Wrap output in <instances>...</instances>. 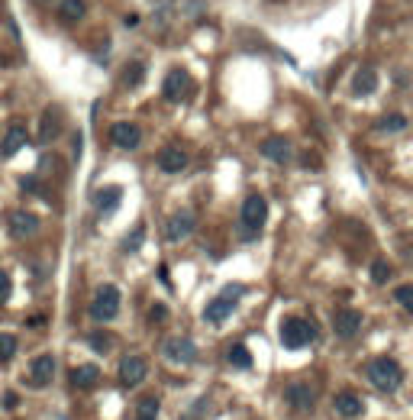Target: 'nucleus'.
I'll return each mask as SVG.
<instances>
[{
	"instance_id": "nucleus-1",
	"label": "nucleus",
	"mask_w": 413,
	"mask_h": 420,
	"mask_svg": "<svg viewBox=\"0 0 413 420\" xmlns=\"http://www.w3.org/2000/svg\"><path fill=\"white\" fill-rule=\"evenodd\" d=\"M368 378L375 382V388H381V392H397L400 385H404V372H400V365L394 362V359L387 356H378L368 362Z\"/></svg>"
},
{
	"instance_id": "nucleus-2",
	"label": "nucleus",
	"mask_w": 413,
	"mask_h": 420,
	"mask_svg": "<svg viewBox=\"0 0 413 420\" xmlns=\"http://www.w3.org/2000/svg\"><path fill=\"white\" fill-rule=\"evenodd\" d=\"M313 340H316V327L310 320H304V317L281 320V343H284V350H304Z\"/></svg>"
},
{
	"instance_id": "nucleus-3",
	"label": "nucleus",
	"mask_w": 413,
	"mask_h": 420,
	"mask_svg": "<svg viewBox=\"0 0 413 420\" xmlns=\"http://www.w3.org/2000/svg\"><path fill=\"white\" fill-rule=\"evenodd\" d=\"M239 220H242L245 239H252L255 233L265 226V220H268V201L262 194H249L242 201V214H239Z\"/></svg>"
},
{
	"instance_id": "nucleus-4",
	"label": "nucleus",
	"mask_w": 413,
	"mask_h": 420,
	"mask_svg": "<svg viewBox=\"0 0 413 420\" xmlns=\"http://www.w3.org/2000/svg\"><path fill=\"white\" fill-rule=\"evenodd\" d=\"M117 314H119V288L117 285H100L97 294H94V301H91V317L100 323H107Z\"/></svg>"
},
{
	"instance_id": "nucleus-5",
	"label": "nucleus",
	"mask_w": 413,
	"mask_h": 420,
	"mask_svg": "<svg viewBox=\"0 0 413 420\" xmlns=\"http://www.w3.org/2000/svg\"><path fill=\"white\" fill-rule=\"evenodd\" d=\"M239 294H242V285H230L223 294H220V298H213V301L203 308V320H207V323H223L226 317L232 314V308H236Z\"/></svg>"
},
{
	"instance_id": "nucleus-6",
	"label": "nucleus",
	"mask_w": 413,
	"mask_h": 420,
	"mask_svg": "<svg viewBox=\"0 0 413 420\" xmlns=\"http://www.w3.org/2000/svg\"><path fill=\"white\" fill-rule=\"evenodd\" d=\"M284 401H287V407H291V411L310 414V411H313V404H316V392L307 385V382H294V385L284 388Z\"/></svg>"
},
{
	"instance_id": "nucleus-7",
	"label": "nucleus",
	"mask_w": 413,
	"mask_h": 420,
	"mask_svg": "<svg viewBox=\"0 0 413 420\" xmlns=\"http://www.w3.org/2000/svg\"><path fill=\"white\" fill-rule=\"evenodd\" d=\"M191 75L181 68L168 71V78H165V84H161V91H165V100H171V104H181V100L191 98Z\"/></svg>"
},
{
	"instance_id": "nucleus-8",
	"label": "nucleus",
	"mask_w": 413,
	"mask_h": 420,
	"mask_svg": "<svg viewBox=\"0 0 413 420\" xmlns=\"http://www.w3.org/2000/svg\"><path fill=\"white\" fill-rule=\"evenodd\" d=\"M161 352L178 365H191L197 359V346H194V340H188V336H168L165 346H161Z\"/></svg>"
},
{
	"instance_id": "nucleus-9",
	"label": "nucleus",
	"mask_w": 413,
	"mask_h": 420,
	"mask_svg": "<svg viewBox=\"0 0 413 420\" xmlns=\"http://www.w3.org/2000/svg\"><path fill=\"white\" fill-rule=\"evenodd\" d=\"M7 230L14 239H29L33 233H39V217L29 214V210H14L7 220Z\"/></svg>"
},
{
	"instance_id": "nucleus-10",
	"label": "nucleus",
	"mask_w": 413,
	"mask_h": 420,
	"mask_svg": "<svg viewBox=\"0 0 413 420\" xmlns=\"http://www.w3.org/2000/svg\"><path fill=\"white\" fill-rule=\"evenodd\" d=\"M149 375V362L142 356H127L123 362H119V382L127 388H136L142 385V378Z\"/></svg>"
},
{
	"instance_id": "nucleus-11",
	"label": "nucleus",
	"mask_w": 413,
	"mask_h": 420,
	"mask_svg": "<svg viewBox=\"0 0 413 420\" xmlns=\"http://www.w3.org/2000/svg\"><path fill=\"white\" fill-rule=\"evenodd\" d=\"M197 226V217L191 214V210H178V214H171L168 224H165V236L171 239V243H178V239L191 236Z\"/></svg>"
},
{
	"instance_id": "nucleus-12",
	"label": "nucleus",
	"mask_w": 413,
	"mask_h": 420,
	"mask_svg": "<svg viewBox=\"0 0 413 420\" xmlns=\"http://www.w3.org/2000/svg\"><path fill=\"white\" fill-rule=\"evenodd\" d=\"M333 330H336L339 340H352V336L362 330V314L352 310V308L336 310V314H333Z\"/></svg>"
},
{
	"instance_id": "nucleus-13",
	"label": "nucleus",
	"mask_w": 413,
	"mask_h": 420,
	"mask_svg": "<svg viewBox=\"0 0 413 420\" xmlns=\"http://www.w3.org/2000/svg\"><path fill=\"white\" fill-rule=\"evenodd\" d=\"M110 140L119 149H136L142 142V130L136 123H113L110 126Z\"/></svg>"
},
{
	"instance_id": "nucleus-14",
	"label": "nucleus",
	"mask_w": 413,
	"mask_h": 420,
	"mask_svg": "<svg viewBox=\"0 0 413 420\" xmlns=\"http://www.w3.org/2000/svg\"><path fill=\"white\" fill-rule=\"evenodd\" d=\"M262 155L278 162V165H284V162H291V155H294V146H291V140H284V136H272V140L262 142Z\"/></svg>"
},
{
	"instance_id": "nucleus-15",
	"label": "nucleus",
	"mask_w": 413,
	"mask_h": 420,
	"mask_svg": "<svg viewBox=\"0 0 413 420\" xmlns=\"http://www.w3.org/2000/svg\"><path fill=\"white\" fill-rule=\"evenodd\" d=\"M62 133V110L55 104L45 107V113L39 117V142H52Z\"/></svg>"
},
{
	"instance_id": "nucleus-16",
	"label": "nucleus",
	"mask_w": 413,
	"mask_h": 420,
	"mask_svg": "<svg viewBox=\"0 0 413 420\" xmlns=\"http://www.w3.org/2000/svg\"><path fill=\"white\" fill-rule=\"evenodd\" d=\"M159 168L161 172H168V175H178V172L188 168V155H184L178 146H165V149H159Z\"/></svg>"
},
{
	"instance_id": "nucleus-17",
	"label": "nucleus",
	"mask_w": 413,
	"mask_h": 420,
	"mask_svg": "<svg viewBox=\"0 0 413 420\" xmlns=\"http://www.w3.org/2000/svg\"><path fill=\"white\" fill-rule=\"evenodd\" d=\"M333 407H336L339 417H349V420L365 414V404H362V398H358L355 392H339L336 401H333Z\"/></svg>"
},
{
	"instance_id": "nucleus-18",
	"label": "nucleus",
	"mask_w": 413,
	"mask_h": 420,
	"mask_svg": "<svg viewBox=\"0 0 413 420\" xmlns=\"http://www.w3.org/2000/svg\"><path fill=\"white\" fill-rule=\"evenodd\" d=\"M29 378H33L36 385H49L52 378H55V359L52 356H36L29 362Z\"/></svg>"
},
{
	"instance_id": "nucleus-19",
	"label": "nucleus",
	"mask_w": 413,
	"mask_h": 420,
	"mask_svg": "<svg viewBox=\"0 0 413 420\" xmlns=\"http://www.w3.org/2000/svg\"><path fill=\"white\" fill-rule=\"evenodd\" d=\"M26 140H29L26 126H23V123L10 126V130H7V136H4V142H0V152H4V155L10 159V155H16L23 146H26Z\"/></svg>"
},
{
	"instance_id": "nucleus-20",
	"label": "nucleus",
	"mask_w": 413,
	"mask_h": 420,
	"mask_svg": "<svg viewBox=\"0 0 413 420\" xmlns=\"http://www.w3.org/2000/svg\"><path fill=\"white\" fill-rule=\"evenodd\" d=\"M100 382V369L97 365H77L75 372H71V385L77 388V392H87V388H94Z\"/></svg>"
},
{
	"instance_id": "nucleus-21",
	"label": "nucleus",
	"mask_w": 413,
	"mask_h": 420,
	"mask_svg": "<svg viewBox=\"0 0 413 420\" xmlns=\"http://www.w3.org/2000/svg\"><path fill=\"white\" fill-rule=\"evenodd\" d=\"M352 88H355L358 98H365V94H375V88H378V71L371 68V65H362V68L355 71V81H352Z\"/></svg>"
},
{
	"instance_id": "nucleus-22",
	"label": "nucleus",
	"mask_w": 413,
	"mask_h": 420,
	"mask_svg": "<svg viewBox=\"0 0 413 420\" xmlns=\"http://www.w3.org/2000/svg\"><path fill=\"white\" fill-rule=\"evenodd\" d=\"M161 411V401L155 394H146V398L136 401V420H155Z\"/></svg>"
},
{
	"instance_id": "nucleus-23",
	"label": "nucleus",
	"mask_w": 413,
	"mask_h": 420,
	"mask_svg": "<svg viewBox=\"0 0 413 420\" xmlns=\"http://www.w3.org/2000/svg\"><path fill=\"white\" fill-rule=\"evenodd\" d=\"M85 14H87L85 0H62V7H58V16H62L65 23H77Z\"/></svg>"
},
{
	"instance_id": "nucleus-24",
	"label": "nucleus",
	"mask_w": 413,
	"mask_h": 420,
	"mask_svg": "<svg viewBox=\"0 0 413 420\" xmlns=\"http://www.w3.org/2000/svg\"><path fill=\"white\" fill-rule=\"evenodd\" d=\"M119 197H123V191H119V188H104V191H97V194H94V204H97L100 214H110V210L119 204Z\"/></svg>"
},
{
	"instance_id": "nucleus-25",
	"label": "nucleus",
	"mask_w": 413,
	"mask_h": 420,
	"mask_svg": "<svg viewBox=\"0 0 413 420\" xmlns=\"http://www.w3.org/2000/svg\"><path fill=\"white\" fill-rule=\"evenodd\" d=\"M230 362L236 365V369H249V365H252V352L245 350L242 343H236V346L230 350Z\"/></svg>"
},
{
	"instance_id": "nucleus-26",
	"label": "nucleus",
	"mask_w": 413,
	"mask_h": 420,
	"mask_svg": "<svg viewBox=\"0 0 413 420\" xmlns=\"http://www.w3.org/2000/svg\"><path fill=\"white\" fill-rule=\"evenodd\" d=\"M404 126H407V117H400V113H387V117L378 120V130H387V133H397Z\"/></svg>"
},
{
	"instance_id": "nucleus-27",
	"label": "nucleus",
	"mask_w": 413,
	"mask_h": 420,
	"mask_svg": "<svg viewBox=\"0 0 413 420\" xmlns=\"http://www.w3.org/2000/svg\"><path fill=\"white\" fill-rule=\"evenodd\" d=\"M394 298H397V304L407 310V314H413V285H400V288H394Z\"/></svg>"
},
{
	"instance_id": "nucleus-28",
	"label": "nucleus",
	"mask_w": 413,
	"mask_h": 420,
	"mask_svg": "<svg viewBox=\"0 0 413 420\" xmlns=\"http://www.w3.org/2000/svg\"><path fill=\"white\" fill-rule=\"evenodd\" d=\"M14 356H16V336L0 333V362H7Z\"/></svg>"
},
{
	"instance_id": "nucleus-29",
	"label": "nucleus",
	"mask_w": 413,
	"mask_h": 420,
	"mask_svg": "<svg viewBox=\"0 0 413 420\" xmlns=\"http://www.w3.org/2000/svg\"><path fill=\"white\" fill-rule=\"evenodd\" d=\"M387 278H391V266H387L385 259L371 262V281H375V285H385Z\"/></svg>"
},
{
	"instance_id": "nucleus-30",
	"label": "nucleus",
	"mask_w": 413,
	"mask_h": 420,
	"mask_svg": "<svg viewBox=\"0 0 413 420\" xmlns=\"http://www.w3.org/2000/svg\"><path fill=\"white\" fill-rule=\"evenodd\" d=\"M142 75H146V68H142L139 62H133L127 71H123V81H127V84H139V81H142Z\"/></svg>"
},
{
	"instance_id": "nucleus-31",
	"label": "nucleus",
	"mask_w": 413,
	"mask_h": 420,
	"mask_svg": "<svg viewBox=\"0 0 413 420\" xmlns=\"http://www.w3.org/2000/svg\"><path fill=\"white\" fill-rule=\"evenodd\" d=\"M142 236H146V226H136V230H133V236H127V243H123V249H127V252H136V249H139V243H142Z\"/></svg>"
},
{
	"instance_id": "nucleus-32",
	"label": "nucleus",
	"mask_w": 413,
	"mask_h": 420,
	"mask_svg": "<svg viewBox=\"0 0 413 420\" xmlns=\"http://www.w3.org/2000/svg\"><path fill=\"white\" fill-rule=\"evenodd\" d=\"M87 343H91L97 352H110V336L107 333H91L87 336Z\"/></svg>"
},
{
	"instance_id": "nucleus-33",
	"label": "nucleus",
	"mask_w": 413,
	"mask_h": 420,
	"mask_svg": "<svg viewBox=\"0 0 413 420\" xmlns=\"http://www.w3.org/2000/svg\"><path fill=\"white\" fill-rule=\"evenodd\" d=\"M7 294H10V275L0 272V304L7 301Z\"/></svg>"
},
{
	"instance_id": "nucleus-34",
	"label": "nucleus",
	"mask_w": 413,
	"mask_h": 420,
	"mask_svg": "<svg viewBox=\"0 0 413 420\" xmlns=\"http://www.w3.org/2000/svg\"><path fill=\"white\" fill-rule=\"evenodd\" d=\"M165 317H168V308H165V304H155V308H152V320H165Z\"/></svg>"
}]
</instances>
